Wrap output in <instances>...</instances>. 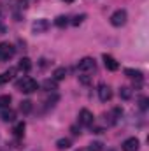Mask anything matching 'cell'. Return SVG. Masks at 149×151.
<instances>
[{"mask_svg":"<svg viewBox=\"0 0 149 151\" xmlns=\"http://www.w3.org/2000/svg\"><path fill=\"white\" fill-rule=\"evenodd\" d=\"M16 53V47L9 42H0V62H9Z\"/></svg>","mask_w":149,"mask_h":151,"instance_id":"2","label":"cell"},{"mask_svg":"<svg viewBox=\"0 0 149 151\" xmlns=\"http://www.w3.org/2000/svg\"><path fill=\"white\" fill-rule=\"evenodd\" d=\"M42 88H44L46 91H51V93H53V91L58 90V83H56L54 79H46V81L42 83Z\"/></svg>","mask_w":149,"mask_h":151,"instance_id":"14","label":"cell"},{"mask_svg":"<svg viewBox=\"0 0 149 151\" xmlns=\"http://www.w3.org/2000/svg\"><path fill=\"white\" fill-rule=\"evenodd\" d=\"M84 19H86V14H81V16H75L74 19H72V25H74V27H79V25H81V23H82Z\"/></svg>","mask_w":149,"mask_h":151,"instance_id":"23","label":"cell"},{"mask_svg":"<svg viewBox=\"0 0 149 151\" xmlns=\"http://www.w3.org/2000/svg\"><path fill=\"white\" fill-rule=\"evenodd\" d=\"M19 111L23 114H28L32 111V100H21V104H19Z\"/></svg>","mask_w":149,"mask_h":151,"instance_id":"18","label":"cell"},{"mask_svg":"<svg viewBox=\"0 0 149 151\" xmlns=\"http://www.w3.org/2000/svg\"><path fill=\"white\" fill-rule=\"evenodd\" d=\"M70 130H72V134H74V135H79V130H77V127H72Z\"/></svg>","mask_w":149,"mask_h":151,"instance_id":"26","label":"cell"},{"mask_svg":"<svg viewBox=\"0 0 149 151\" xmlns=\"http://www.w3.org/2000/svg\"><path fill=\"white\" fill-rule=\"evenodd\" d=\"M16 74V69H9V70H5V72H2L0 74V84H5V83H9L12 77Z\"/></svg>","mask_w":149,"mask_h":151,"instance_id":"15","label":"cell"},{"mask_svg":"<svg viewBox=\"0 0 149 151\" xmlns=\"http://www.w3.org/2000/svg\"><path fill=\"white\" fill-rule=\"evenodd\" d=\"M63 2H67V4H72V2H74V0H63Z\"/></svg>","mask_w":149,"mask_h":151,"instance_id":"27","label":"cell"},{"mask_svg":"<svg viewBox=\"0 0 149 151\" xmlns=\"http://www.w3.org/2000/svg\"><path fill=\"white\" fill-rule=\"evenodd\" d=\"M54 25H56L58 28H65V27L69 25V18H67V16H58V18L54 19Z\"/></svg>","mask_w":149,"mask_h":151,"instance_id":"19","label":"cell"},{"mask_svg":"<svg viewBox=\"0 0 149 151\" xmlns=\"http://www.w3.org/2000/svg\"><path fill=\"white\" fill-rule=\"evenodd\" d=\"M39 88V83L35 79H32V77H23V79H19L18 83H16V90H19V91H23V93H34V91H37Z\"/></svg>","mask_w":149,"mask_h":151,"instance_id":"1","label":"cell"},{"mask_svg":"<svg viewBox=\"0 0 149 151\" xmlns=\"http://www.w3.org/2000/svg\"><path fill=\"white\" fill-rule=\"evenodd\" d=\"M9 104H11V95H0V109L9 107Z\"/></svg>","mask_w":149,"mask_h":151,"instance_id":"22","label":"cell"},{"mask_svg":"<svg viewBox=\"0 0 149 151\" xmlns=\"http://www.w3.org/2000/svg\"><path fill=\"white\" fill-rule=\"evenodd\" d=\"M79 81H81L82 84H90V81H91V79H90L86 74H82V76H79Z\"/></svg>","mask_w":149,"mask_h":151,"instance_id":"25","label":"cell"},{"mask_svg":"<svg viewBox=\"0 0 149 151\" xmlns=\"http://www.w3.org/2000/svg\"><path fill=\"white\" fill-rule=\"evenodd\" d=\"M88 151H104V144L100 141H93L90 146H88Z\"/></svg>","mask_w":149,"mask_h":151,"instance_id":"21","label":"cell"},{"mask_svg":"<svg viewBox=\"0 0 149 151\" xmlns=\"http://www.w3.org/2000/svg\"><path fill=\"white\" fill-rule=\"evenodd\" d=\"M148 104H149L148 97H142V99L139 100V106H140V109H142V111H146V109H148Z\"/></svg>","mask_w":149,"mask_h":151,"instance_id":"24","label":"cell"},{"mask_svg":"<svg viewBox=\"0 0 149 151\" xmlns=\"http://www.w3.org/2000/svg\"><path fill=\"white\" fill-rule=\"evenodd\" d=\"M139 148H140V142H139L137 137H130V139H126L121 144V150L123 151H139Z\"/></svg>","mask_w":149,"mask_h":151,"instance_id":"7","label":"cell"},{"mask_svg":"<svg viewBox=\"0 0 149 151\" xmlns=\"http://www.w3.org/2000/svg\"><path fill=\"white\" fill-rule=\"evenodd\" d=\"M25 128H27L25 121H18V123L14 125V128H12V134H14V137H16V139H21V137L25 135Z\"/></svg>","mask_w":149,"mask_h":151,"instance_id":"11","label":"cell"},{"mask_svg":"<svg viewBox=\"0 0 149 151\" xmlns=\"http://www.w3.org/2000/svg\"><path fill=\"white\" fill-rule=\"evenodd\" d=\"M0 118H2L5 123H11V121H14V119H16V111H12V109L5 107V109L0 113Z\"/></svg>","mask_w":149,"mask_h":151,"instance_id":"12","label":"cell"},{"mask_svg":"<svg viewBox=\"0 0 149 151\" xmlns=\"http://www.w3.org/2000/svg\"><path fill=\"white\" fill-rule=\"evenodd\" d=\"M77 69L82 70V72H84V70H93V69H95V60L90 58V56H86V58H82V60L79 62Z\"/></svg>","mask_w":149,"mask_h":151,"instance_id":"8","label":"cell"},{"mask_svg":"<svg viewBox=\"0 0 149 151\" xmlns=\"http://www.w3.org/2000/svg\"><path fill=\"white\" fill-rule=\"evenodd\" d=\"M93 121H95V116H93L91 111H88V109H81V111H79V125H82V127H91Z\"/></svg>","mask_w":149,"mask_h":151,"instance_id":"4","label":"cell"},{"mask_svg":"<svg viewBox=\"0 0 149 151\" xmlns=\"http://www.w3.org/2000/svg\"><path fill=\"white\" fill-rule=\"evenodd\" d=\"M70 146H72V141L67 139V137H62V139L56 141V148H58V150H69Z\"/></svg>","mask_w":149,"mask_h":151,"instance_id":"16","label":"cell"},{"mask_svg":"<svg viewBox=\"0 0 149 151\" xmlns=\"http://www.w3.org/2000/svg\"><path fill=\"white\" fill-rule=\"evenodd\" d=\"M102 58H104V65H105L107 70H112V72H114V70L119 69V63L116 62V58H112L111 55H104Z\"/></svg>","mask_w":149,"mask_h":151,"instance_id":"9","label":"cell"},{"mask_svg":"<svg viewBox=\"0 0 149 151\" xmlns=\"http://www.w3.org/2000/svg\"><path fill=\"white\" fill-rule=\"evenodd\" d=\"M75 151H88V150H75Z\"/></svg>","mask_w":149,"mask_h":151,"instance_id":"28","label":"cell"},{"mask_svg":"<svg viewBox=\"0 0 149 151\" xmlns=\"http://www.w3.org/2000/svg\"><path fill=\"white\" fill-rule=\"evenodd\" d=\"M47 30H49V21L44 19V18L37 19V21L32 25V32H34V34H46Z\"/></svg>","mask_w":149,"mask_h":151,"instance_id":"6","label":"cell"},{"mask_svg":"<svg viewBox=\"0 0 149 151\" xmlns=\"http://www.w3.org/2000/svg\"><path fill=\"white\" fill-rule=\"evenodd\" d=\"M0 151H7V150H0Z\"/></svg>","mask_w":149,"mask_h":151,"instance_id":"29","label":"cell"},{"mask_svg":"<svg viewBox=\"0 0 149 151\" xmlns=\"http://www.w3.org/2000/svg\"><path fill=\"white\" fill-rule=\"evenodd\" d=\"M126 18H128L126 11L125 9H117V11H114L111 14V25L112 27H123L126 23Z\"/></svg>","mask_w":149,"mask_h":151,"instance_id":"3","label":"cell"},{"mask_svg":"<svg viewBox=\"0 0 149 151\" xmlns=\"http://www.w3.org/2000/svg\"><path fill=\"white\" fill-rule=\"evenodd\" d=\"M119 97L125 99V100H128V99L132 97V88H128V86H121V88H119Z\"/></svg>","mask_w":149,"mask_h":151,"instance_id":"20","label":"cell"},{"mask_svg":"<svg viewBox=\"0 0 149 151\" xmlns=\"http://www.w3.org/2000/svg\"><path fill=\"white\" fill-rule=\"evenodd\" d=\"M65 76H67V69L65 67H58L53 72V79L54 81H62V79H65Z\"/></svg>","mask_w":149,"mask_h":151,"instance_id":"17","label":"cell"},{"mask_svg":"<svg viewBox=\"0 0 149 151\" xmlns=\"http://www.w3.org/2000/svg\"><path fill=\"white\" fill-rule=\"evenodd\" d=\"M125 76H128L130 79L135 81V86L140 88L142 86V81H144V74L140 70H135V69H125Z\"/></svg>","mask_w":149,"mask_h":151,"instance_id":"5","label":"cell"},{"mask_svg":"<svg viewBox=\"0 0 149 151\" xmlns=\"http://www.w3.org/2000/svg\"><path fill=\"white\" fill-rule=\"evenodd\" d=\"M98 97H100V100H102V102L111 100V97H112L111 88H109L107 84H100V86H98Z\"/></svg>","mask_w":149,"mask_h":151,"instance_id":"10","label":"cell"},{"mask_svg":"<svg viewBox=\"0 0 149 151\" xmlns=\"http://www.w3.org/2000/svg\"><path fill=\"white\" fill-rule=\"evenodd\" d=\"M18 69H19L21 72H30V70H32V60H30V58H27V56H25V58H21V60H19V63H18Z\"/></svg>","mask_w":149,"mask_h":151,"instance_id":"13","label":"cell"}]
</instances>
